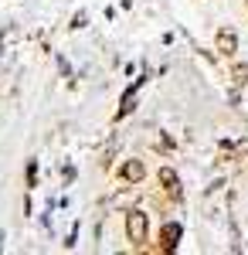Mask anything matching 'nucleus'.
Instances as JSON below:
<instances>
[{
	"label": "nucleus",
	"mask_w": 248,
	"mask_h": 255,
	"mask_svg": "<svg viewBox=\"0 0 248 255\" xmlns=\"http://www.w3.org/2000/svg\"><path fill=\"white\" fill-rule=\"evenodd\" d=\"M126 235L133 245H143L146 242V215L143 211H129L126 215Z\"/></svg>",
	"instance_id": "obj_1"
},
{
	"label": "nucleus",
	"mask_w": 248,
	"mask_h": 255,
	"mask_svg": "<svg viewBox=\"0 0 248 255\" xmlns=\"http://www.w3.org/2000/svg\"><path fill=\"white\" fill-rule=\"evenodd\" d=\"M136 106V89H129L126 96H123V106H119V116H129V109Z\"/></svg>",
	"instance_id": "obj_6"
},
{
	"label": "nucleus",
	"mask_w": 248,
	"mask_h": 255,
	"mask_svg": "<svg viewBox=\"0 0 248 255\" xmlns=\"http://www.w3.org/2000/svg\"><path fill=\"white\" fill-rule=\"evenodd\" d=\"M160 184H163L173 197H180V180H177V174H173L170 167H163V170H160Z\"/></svg>",
	"instance_id": "obj_4"
},
{
	"label": "nucleus",
	"mask_w": 248,
	"mask_h": 255,
	"mask_svg": "<svg viewBox=\"0 0 248 255\" xmlns=\"http://www.w3.org/2000/svg\"><path fill=\"white\" fill-rule=\"evenodd\" d=\"M231 75H235L238 85H245V82H248V65H235V72H231Z\"/></svg>",
	"instance_id": "obj_7"
},
{
	"label": "nucleus",
	"mask_w": 248,
	"mask_h": 255,
	"mask_svg": "<svg viewBox=\"0 0 248 255\" xmlns=\"http://www.w3.org/2000/svg\"><path fill=\"white\" fill-rule=\"evenodd\" d=\"M218 51H221V55H235V51H238V38H235L231 27H221V31H218Z\"/></svg>",
	"instance_id": "obj_3"
},
{
	"label": "nucleus",
	"mask_w": 248,
	"mask_h": 255,
	"mask_svg": "<svg viewBox=\"0 0 248 255\" xmlns=\"http://www.w3.org/2000/svg\"><path fill=\"white\" fill-rule=\"evenodd\" d=\"M180 235H184V228H180L177 221L163 225V232H160V245H163V252H173V249H177V242H180Z\"/></svg>",
	"instance_id": "obj_2"
},
{
	"label": "nucleus",
	"mask_w": 248,
	"mask_h": 255,
	"mask_svg": "<svg viewBox=\"0 0 248 255\" xmlns=\"http://www.w3.org/2000/svg\"><path fill=\"white\" fill-rule=\"evenodd\" d=\"M123 177H126L129 184H136V180H143V163H139V160H129V163L123 167Z\"/></svg>",
	"instance_id": "obj_5"
}]
</instances>
